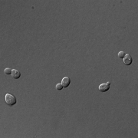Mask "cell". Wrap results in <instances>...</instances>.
<instances>
[{
  "mask_svg": "<svg viewBox=\"0 0 138 138\" xmlns=\"http://www.w3.org/2000/svg\"><path fill=\"white\" fill-rule=\"evenodd\" d=\"M70 83H71V80L68 77H65L61 81V84L63 88H68L69 86V84H70Z\"/></svg>",
  "mask_w": 138,
  "mask_h": 138,
  "instance_id": "cell-4",
  "label": "cell"
},
{
  "mask_svg": "<svg viewBox=\"0 0 138 138\" xmlns=\"http://www.w3.org/2000/svg\"><path fill=\"white\" fill-rule=\"evenodd\" d=\"M17 100L16 98H15V96H13L11 94H6V103L8 104V106H14L15 104H16Z\"/></svg>",
  "mask_w": 138,
  "mask_h": 138,
  "instance_id": "cell-1",
  "label": "cell"
},
{
  "mask_svg": "<svg viewBox=\"0 0 138 138\" xmlns=\"http://www.w3.org/2000/svg\"><path fill=\"white\" fill-rule=\"evenodd\" d=\"M55 88H56V89H57V90H58V91H61V90H62V89L64 88L61 84H57Z\"/></svg>",
  "mask_w": 138,
  "mask_h": 138,
  "instance_id": "cell-7",
  "label": "cell"
},
{
  "mask_svg": "<svg viewBox=\"0 0 138 138\" xmlns=\"http://www.w3.org/2000/svg\"><path fill=\"white\" fill-rule=\"evenodd\" d=\"M110 81L107 82L106 84H100V86H99L100 91H101V92H106V91H108V90L110 89Z\"/></svg>",
  "mask_w": 138,
  "mask_h": 138,
  "instance_id": "cell-2",
  "label": "cell"
},
{
  "mask_svg": "<svg viewBox=\"0 0 138 138\" xmlns=\"http://www.w3.org/2000/svg\"><path fill=\"white\" fill-rule=\"evenodd\" d=\"M12 71V69H10V68H6L4 70V72H5L6 75H11Z\"/></svg>",
  "mask_w": 138,
  "mask_h": 138,
  "instance_id": "cell-6",
  "label": "cell"
},
{
  "mask_svg": "<svg viewBox=\"0 0 138 138\" xmlns=\"http://www.w3.org/2000/svg\"><path fill=\"white\" fill-rule=\"evenodd\" d=\"M132 61H133L132 57L129 54L125 55V56L124 58V65H130L131 64H132Z\"/></svg>",
  "mask_w": 138,
  "mask_h": 138,
  "instance_id": "cell-3",
  "label": "cell"
},
{
  "mask_svg": "<svg viewBox=\"0 0 138 138\" xmlns=\"http://www.w3.org/2000/svg\"><path fill=\"white\" fill-rule=\"evenodd\" d=\"M12 77L14 79H19L21 76V73L18 71V70H15V69H13L12 71Z\"/></svg>",
  "mask_w": 138,
  "mask_h": 138,
  "instance_id": "cell-5",
  "label": "cell"
},
{
  "mask_svg": "<svg viewBox=\"0 0 138 138\" xmlns=\"http://www.w3.org/2000/svg\"><path fill=\"white\" fill-rule=\"evenodd\" d=\"M125 53L124 52V51H120L119 53H118V57L120 58H124V56H125Z\"/></svg>",
  "mask_w": 138,
  "mask_h": 138,
  "instance_id": "cell-8",
  "label": "cell"
}]
</instances>
